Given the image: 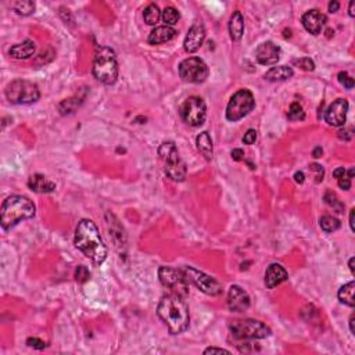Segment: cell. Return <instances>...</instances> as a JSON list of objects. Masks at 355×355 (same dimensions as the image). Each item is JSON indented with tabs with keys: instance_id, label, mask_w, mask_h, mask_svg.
<instances>
[{
	"instance_id": "6da1fadb",
	"label": "cell",
	"mask_w": 355,
	"mask_h": 355,
	"mask_svg": "<svg viewBox=\"0 0 355 355\" xmlns=\"http://www.w3.org/2000/svg\"><path fill=\"white\" fill-rule=\"evenodd\" d=\"M74 243L95 265H101L107 258V247L103 243L100 232L91 219H82L75 229Z\"/></svg>"
},
{
	"instance_id": "7a4b0ae2",
	"label": "cell",
	"mask_w": 355,
	"mask_h": 355,
	"mask_svg": "<svg viewBox=\"0 0 355 355\" xmlns=\"http://www.w3.org/2000/svg\"><path fill=\"white\" fill-rule=\"evenodd\" d=\"M157 315L168 327L171 335H181L190 323V314L182 296L168 294L161 298L157 307Z\"/></svg>"
},
{
	"instance_id": "3957f363",
	"label": "cell",
	"mask_w": 355,
	"mask_h": 355,
	"mask_svg": "<svg viewBox=\"0 0 355 355\" xmlns=\"http://www.w3.org/2000/svg\"><path fill=\"white\" fill-rule=\"evenodd\" d=\"M36 212L35 204L28 197L13 194L6 198L0 210V224L5 231L18 225L19 222L32 218Z\"/></svg>"
},
{
	"instance_id": "277c9868",
	"label": "cell",
	"mask_w": 355,
	"mask_h": 355,
	"mask_svg": "<svg viewBox=\"0 0 355 355\" xmlns=\"http://www.w3.org/2000/svg\"><path fill=\"white\" fill-rule=\"evenodd\" d=\"M93 75L104 85H114L118 78L116 52L108 46H97L93 57Z\"/></svg>"
},
{
	"instance_id": "5b68a950",
	"label": "cell",
	"mask_w": 355,
	"mask_h": 355,
	"mask_svg": "<svg viewBox=\"0 0 355 355\" xmlns=\"http://www.w3.org/2000/svg\"><path fill=\"white\" fill-rule=\"evenodd\" d=\"M159 156L164 164L165 175L175 182H183L186 178V164L181 159L173 142H164L159 149Z\"/></svg>"
},
{
	"instance_id": "8992f818",
	"label": "cell",
	"mask_w": 355,
	"mask_h": 355,
	"mask_svg": "<svg viewBox=\"0 0 355 355\" xmlns=\"http://www.w3.org/2000/svg\"><path fill=\"white\" fill-rule=\"evenodd\" d=\"M232 336L237 340H259L271 336V329L261 321L239 319L229 325Z\"/></svg>"
},
{
	"instance_id": "52a82bcc",
	"label": "cell",
	"mask_w": 355,
	"mask_h": 355,
	"mask_svg": "<svg viewBox=\"0 0 355 355\" xmlns=\"http://www.w3.org/2000/svg\"><path fill=\"white\" fill-rule=\"evenodd\" d=\"M6 97L13 104H31L39 100L40 92L34 82L15 79L6 87Z\"/></svg>"
},
{
	"instance_id": "ba28073f",
	"label": "cell",
	"mask_w": 355,
	"mask_h": 355,
	"mask_svg": "<svg viewBox=\"0 0 355 355\" xmlns=\"http://www.w3.org/2000/svg\"><path fill=\"white\" fill-rule=\"evenodd\" d=\"M255 100L253 93L249 89H240L231 97V100L226 107V120L231 122L240 121L249 116L254 110Z\"/></svg>"
},
{
	"instance_id": "9c48e42d",
	"label": "cell",
	"mask_w": 355,
	"mask_h": 355,
	"mask_svg": "<svg viewBox=\"0 0 355 355\" xmlns=\"http://www.w3.org/2000/svg\"><path fill=\"white\" fill-rule=\"evenodd\" d=\"M160 282L164 287L171 290V293L182 296L183 298L189 294V279L183 269H175L172 267H161L159 269Z\"/></svg>"
},
{
	"instance_id": "30bf717a",
	"label": "cell",
	"mask_w": 355,
	"mask_h": 355,
	"mask_svg": "<svg viewBox=\"0 0 355 355\" xmlns=\"http://www.w3.org/2000/svg\"><path fill=\"white\" fill-rule=\"evenodd\" d=\"M179 116L185 124L197 128L204 124L207 117V106L202 97H187L179 107Z\"/></svg>"
},
{
	"instance_id": "8fae6325",
	"label": "cell",
	"mask_w": 355,
	"mask_h": 355,
	"mask_svg": "<svg viewBox=\"0 0 355 355\" xmlns=\"http://www.w3.org/2000/svg\"><path fill=\"white\" fill-rule=\"evenodd\" d=\"M182 269L183 272L186 274L189 282H192L198 290H202L203 293H206L207 296L216 297V296H219L224 292L222 284L215 278L210 276V275L204 274V272L193 268V267H183Z\"/></svg>"
},
{
	"instance_id": "7c38bea8",
	"label": "cell",
	"mask_w": 355,
	"mask_h": 355,
	"mask_svg": "<svg viewBox=\"0 0 355 355\" xmlns=\"http://www.w3.org/2000/svg\"><path fill=\"white\" fill-rule=\"evenodd\" d=\"M179 77L189 83H202L208 77V67L202 58L189 57L179 64Z\"/></svg>"
},
{
	"instance_id": "4fadbf2b",
	"label": "cell",
	"mask_w": 355,
	"mask_h": 355,
	"mask_svg": "<svg viewBox=\"0 0 355 355\" xmlns=\"http://www.w3.org/2000/svg\"><path fill=\"white\" fill-rule=\"evenodd\" d=\"M348 101L346 99H337L331 103L325 113V121L330 126H343L346 125Z\"/></svg>"
},
{
	"instance_id": "5bb4252c",
	"label": "cell",
	"mask_w": 355,
	"mask_h": 355,
	"mask_svg": "<svg viewBox=\"0 0 355 355\" xmlns=\"http://www.w3.org/2000/svg\"><path fill=\"white\" fill-rule=\"evenodd\" d=\"M250 296L243 289L233 284L228 293V307L232 312H246L250 308Z\"/></svg>"
},
{
	"instance_id": "9a60e30c",
	"label": "cell",
	"mask_w": 355,
	"mask_h": 355,
	"mask_svg": "<svg viewBox=\"0 0 355 355\" xmlns=\"http://www.w3.org/2000/svg\"><path fill=\"white\" fill-rule=\"evenodd\" d=\"M204 39H206V28L202 23H196L189 29L186 38H185L183 48L187 53H196L204 43Z\"/></svg>"
},
{
	"instance_id": "2e32d148",
	"label": "cell",
	"mask_w": 355,
	"mask_h": 355,
	"mask_svg": "<svg viewBox=\"0 0 355 355\" xmlns=\"http://www.w3.org/2000/svg\"><path fill=\"white\" fill-rule=\"evenodd\" d=\"M255 57L257 61L262 65H274L280 58V48L271 40L264 42L255 50Z\"/></svg>"
},
{
	"instance_id": "e0dca14e",
	"label": "cell",
	"mask_w": 355,
	"mask_h": 355,
	"mask_svg": "<svg viewBox=\"0 0 355 355\" xmlns=\"http://www.w3.org/2000/svg\"><path fill=\"white\" fill-rule=\"evenodd\" d=\"M326 15L321 13L319 10H309L305 14L302 15L301 23L304 25V28L307 29L308 32L312 35H319L322 32V29L326 24Z\"/></svg>"
},
{
	"instance_id": "ac0fdd59",
	"label": "cell",
	"mask_w": 355,
	"mask_h": 355,
	"mask_svg": "<svg viewBox=\"0 0 355 355\" xmlns=\"http://www.w3.org/2000/svg\"><path fill=\"white\" fill-rule=\"evenodd\" d=\"M289 279L287 271L280 264H271L265 272V284L268 289H275Z\"/></svg>"
},
{
	"instance_id": "d6986e66",
	"label": "cell",
	"mask_w": 355,
	"mask_h": 355,
	"mask_svg": "<svg viewBox=\"0 0 355 355\" xmlns=\"http://www.w3.org/2000/svg\"><path fill=\"white\" fill-rule=\"evenodd\" d=\"M176 35V31L172 28V27H168V25H163V27H157L154 28L151 32H150L149 38H147V42L150 45H163L167 43L169 40H172Z\"/></svg>"
},
{
	"instance_id": "ffe728a7",
	"label": "cell",
	"mask_w": 355,
	"mask_h": 355,
	"mask_svg": "<svg viewBox=\"0 0 355 355\" xmlns=\"http://www.w3.org/2000/svg\"><path fill=\"white\" fill-rule=\"evenodd\" d=\"M28 186L31 190L36 193H52L56 190V183L49 181L48 178L40 173H35L32 176H29Z\"/></svg>"
},
{
	"instance_id": "44dd1931",
	"label": "cell",
	"mask_w": 355,
	"mask_h": 355,
	"mask_svg": "<svg viewBox=\"0 0 355 355\" xmlns=\"http://www.w3.org/2000/svg\"><path fill=\"white\" fill-rule=\"evenodd\" d=\"M35 50H36L35 42L28 39V40H24L23 43L14 45L10 49V56L13 58H17V60H27L31 56H34Z\"/></svg>"
},
{
	"instance_id": "7402d4cb",
	"label": "cell",
	"mask_w": 355,
	"mask_h": 355,
	"mask_svg": "<svg viewBox=\"0 0 355 355\" xmlns=\"http://www.w3.org/2000/svg\"><path fill=\"white\" fill-rule=\"evenodd\" d=\"M245 34V18L240 11H235L229 19V35L233 42H239Z\"/></svg>"
},
{
	"instance_id": "603a6c76",
	"label": "cell",
	"mask_w": 355,
	"mask_h": 355,
	"mask_svg": "<svg viewBox=\"0 0 355 355\" xmlns=\"http://www.w3.org/2000/svg\"><path fill=\"white\" fill-rule=\"evenodd\" d=\"M196 144L197 150L202 153V156H204V159L207 161H211L212 157H214V146H212V139L208 132H202L196 138Z\"/></svg>"
},
{
	"instance_id": "cb8c5ba5",
	"label": "cell",
	"mask_w": 355,
	"mask_h": 355,
	"mask_svg": "<svg viewBox=\"0 0 355 355\" xmlns=\"http://www.w3.org/2000/svg\"><path fill=\"white\" fill-rule=\"evenodd\" d=\"M293 75L294 72L292 67H287V65H278V67H272L267 74H265V79L269 82L287 81V79H290Z\"/></svg>"
},
{
	"instance_id": "d4e9b609",
	"label": "cell",
	"mask_w": 355,
	"mask_h": 355,
	"mask_svg": "<svg viewBox=\"0 0 355 355\" xmlns=\"http://www.w3.org/2000/svg\"><path fill=\"white\" fill-rule=\"evenodd\" d=\"M354 290H355L354 282H348V283L344 284V286H341L340 290H339V293H337L340 302L346 304V305H348V307L351 308L354 307L355 305Z\"/></svg>"
},
{
	"instance_id": "484cf974",
	"label": "cell",
	"mask_w": 355,
	"mask_h": 355,
	"mask_svg": "<svg viewBox=\"0 0 355 355\" xmlns=\"http://www.w3.org/2000/svg\"><path fill=\"white\" fill-rule=\"evenodd\" d=\"M143 18L146 24H149V25L157 24V23L160 21V18H161V11H160L159 6L156 5V3H151V5L147 6V7L144 9Z\"/></svg>"
},
{
	"instance_id": "4316f807",
	"label": "cell",
	"mask_w": 355,
	"mask_h": 355,
	"mask_svg": "<svg viewBox=\"0 0 355 355\" xmlns=\"http://www.w3.org/2000/svg\"><path fill=\"white\" fill-rule=\"evenodd\" d=\"M11 9L19 15H29L35 11V3L31 0H19L11 3Z\"/></svg>"
},
{
	"instance_id": "83f0119b",
	"label": "cell",
	"mask_w": 355,
	"mask_h": 355,
	"mask_svg": "<svg viewBox=\"0 0 355 355\" xmlns=\"http://www.w3.org/2000/svg\"><path fill=\"white\" fill-rule=\"evenodd\" d=\"M319 225H321L322 231H325L326 233H331V232H336L337 229H340V221L330 215L322 216L319 219Z\"/></svg>"
},
{
	"instance_id": "f1b7e54d",
	"label": "cell",
	"mask_w": 355,
	"mask_h": 355,
	"mask_svg": "<svg viewBox=\"0 0 355 355\" xmlns=\"http://www.w3.org/2000/svg\"><path fill=\"white\" fill-rule=\"evenodd\" d=\"M161 18H163V21L165 23V25H175L179 21V18H181V15H179V11H178L175 7H165V9L161 11Z\"/></svg>"
},
{
	"instance_id": "f546056e",
	"label": "cell",
	"mask_w": 355,
	"mask_h": 355,
	"mask_svg": "<svg viewBox=\"0 0 355 355\" xmlns=\"http://www.w3.org/2000/svg\"><path fill=\"white\" fill-rule=\"evenodd\" d=\"M287 117H289V120H292V121L304 120V118H305V113H304V110H302L301 104L297 103V101L292 103V106H290V108H289Z\"/></svg>"
},
{
	"instance_id": "4dcf8cb0",
	"label": "cell",
	"mask_w": 355,
	"mask_h": 355,
	"mask_svg": "<svg viewBox=\"0 0 355 355\" xmlns=\"http://www.w3.org/2000/svg\"><path fill=\"white\" fill-rule=\"evenodd\" d=\"M325 202H326L327 206H330L333 210H336L337 212H343L344 210V204L339 200V197L336 196V193L327 192L325 194Z\"/></svg>"
},
{
	"instance_id": "1f68e13d",
	"label": "cell",
	"mask_w": 355,
	"mask_h": 355,
	"mask_svg": "<svg viewBox=\"0 0 355 355\" xmlns=\"http://www.w3.org/2000/svg\"><path fill=\"white\" fill-rule=\"evenodd\" d=\"M293 65L301 68V70H304V71H314V70H315V62L308 57H302V58L294 60Z\"/></svg>"
},
{
	"instance_id": "d6a6232c",
	"label": "cell",
	"mask_w": 355,
	"mask_h": 355,
	"mask_svg": "<svg viewBox=\"0 0 355 355\" xmlns=\"http://www.w3.org/2000/svg\"><path fill=\"white\" fill-rule=\"evenodd\" d=\"M89 278H91V272L87 271L86 267H83V265H81V267H78L77 271H75V279H77L79 283H85L86 280H89Z\"/></svg>"
},
{
	"instance_id": "836d02e7",
	"label": "cell",
	"mask_w": 355,
	"mask_h": 355,
	"mask_svg": "<svg viewBox=\"0 0 355 355\" xmlns=\"http://www.w3.org/2000/svg\"><path fill=\"white\" fill-rule=\"evenodd\" d=\"M337 79H339V82H340L341 85H344V87H347V89H352V87H354V85H355L354 79H352V78H351L346 71L339 72Z\"/></svg>"
},
{
	"instance_id": "e575fe53",
	"label": "cell",
	"mask_w": 355,
	"mask_h": 355,
	"mask_svg": "<svg viewBox=\"0 0 355 355\" xmlns=\"http://www.w3.org/2000/svg\"><path fill=\"white\" fill-rule=\"evenodd\" d=\"M336 181L337 183H339V187H340V189H343V190H350L351 178L347 175V171L346 173H343L340 178H337Z\"/></svg>"
},
{
	"instance_id": "d590c367",
	"label": "cell",
	"mask_w": 355,
	"mask_h": 355,
	"mask_svg": "<svg viewBox=\"0 0 355 355\" xmlns=\"http://www.w3.org/2000/svg\"><path fill=\"white\" fill-rule=\"evenodd\" d=\"M27 344H28L29 347H32V348H36V350H43L45 347L48 346L43 340L36 339V337H29L28 340H27Z\"/></svg>"
},
{
	"instance_id": "8d00e7d4",
	"label": "cell",
	"mask_w": 355,
	"mask_h": 355,
	"mask_svg": "<svg viewBox=\"0 0 355 355\" xmlns=\"http://www.w3.org/2000/svg\"><path fill=\"white\" fill-rule=\"evenodd\" d=\"M309 169H311L312 172H315V178H317L318 183L321 182V181H323V176H325V171H323V168H322L319 164H312L311 167H309Z\"/></svg>"
},
{
	"instance_id": "74e56055",
	"label": "cell",
	"mask_w": 355,
	"mask_h": 355,
	"mask_svg": "<svg viewBox=\"0 0 355 355\" xmlns=\"http://www.w3.org/2000/svg\"><path fill=\"white\" fill-rule=\"evenodd\" d=\"M255 140H257V130L255 129H249L245 134V138H243V143L245 144H254Z\"/></svg>"
},
{
	"instance_id": "f35d334b",
	"label": "cell",
	"mask_w": 355,
	"mask_h": 355,
	"mask_svg": "<svg viewBox=\"0 0 355 355\" xmlns=\"http://www.w3.org/2000/svg\"><path fill=\"white\" fill-rule=\"evenodd\" d=\"M204 354H231V351L225 348H218V347H210L204 350Z\"/></svg>"
},
{
	"instance_id": "ab89813d",
	"label": "cell",
	"mask_w": 355,
	"mask_h": 355,
	"mask_svg": "<svg viewBox=\"0 0 355 355\" xmlns=\"http://www.w3.org/2000/svg\"><path fill=\"white\" fill-rule=\"evenodd\" d=\"M232 159L235 160V161H241V160L245 159V151L241 149L232 150Z\"/></svg>"
},
{
	"instance_id": "60d3db41",
	"label": "cell",
	"mask_w": 355,
	"mask_h": 355,
	"mask_svg": "<svg viewBox=\"0 0 355 355\" xmlns=\"http://www.w3.org/2000/svg\"><path fill=\"white\" fill-rule=\"evenodd\" d=\"M339 138L344 140H350L352 138V129H341L339 130Z\"/></svg>"
},
{
	"instance_id": "b9f144b4",
	"label": "cell",
	"mask_w": 355,
	"mask_h": 355,
	"mask_svg": "<svg viewBox=\"0 0 355 355\" xmlns=\"http://www.w3.org/2000/svg\"><path fill=\"white\" fill-rule=\"evenodd\" d=\"M339 9H340V3L339 2H330L329 3V11L330 13H336V11H339Z\"/></svg>"
},
{
	"instance_id": "7bdbcfd3",
	"label": "cell",
	"mask_w": 355,
	"mask_h": 355,
	"mask_svg": "<svg viewBox=\"0 0 355 355\" xmlns=\"http://www.w3.org/2000/svg\"><path fill=\"white\" fill-rule=\"evenodd\" d=\"M294 181L297 183H304L305 182V176L302 172H296L294 173Z\"/></svg>"
},
{
	"instance_id": "ee69618b",
	"label": "cell",
	"mask_w": 355,
	"mask_h": 355,
	"mask_svg": "<svg viewBox=\"0 0 355 355\" xmlns=\"http://www.w3.org/2000/svg\"><path fill=\"white\" fill-rule=\"evenodd\" d=\"M343 173H346V169L343 168V167H340V168H336L335 171H333V178H335V179H337V178H340Z\"/></svg>"
},
{
	"instance_id": "f6af8a7d",
	"label": "cell",
	"mask_w": 355,
	"mask_h": 355,
	"mask_svg": "<svg viewBox=\"0 0 355 355\" xmlns=\"http://www.w3.org/2000/svg\"><path fill=\"white\" fill-rule=\"evenodd\" d=\"M354 215H355V210L352 208L350 211V228H351V231L354 232L355 231V225H354Z\"/></svg>"
},
{
	"instance_id": "bcb514c9",
	"label": "cell",
	"mask_w": 355,
	"mask_h": 355,
	"mask_svg": "<svg viewBox=\"0 0 355 355\" xmlns=\"http://www.w3.org/2000/svg\"><path fill=\"white\" fill-rule=\"evenodd\" d=\"M322 153H323L322 147H317V149L314 150V157H315V159H319V157H322Z\"/></svg>"
},
{
	"instance_id": "7dc6e473",
	"label": "cell",
	"mask_w": 355,
	"mask_h": 355,
	"mask_svg": "<svg viewBox=\"0 0 355 355\" xmlns=\"http://www.w3.org/2000/svg\"><path fill=\"white\" fill-rule=\"evenodd\" d=\"M354 7H355V2H350V9H348V14H350V17H354L355 15Z\"/></svg>"
},
{
	"instance_id": "c3c4849f",
	"label": "cell",
	"mask_w": 355,
	"mask_h": 355,
	"mask_svg": "<svg viewBox=\"0 0 355 355\" xmlns=\"http://www.w3.org/2000/svg\"><path fill=\"white\" fill-rule=\"evenodd\" d=\"M354 321H355V317H354V315H351V318H350V330H351V333H352V335H355Z\"/></svg>"
},
{
	"instance_id": "681fc988",
	"label": "cell",
	"mask_w": 355,
	"mask_h": 355,
	"mask_svg": "<svg viewBox=\"0 0 355 355\" xmlns=\"http://www.w3.org/2000/svg\"><path fill=\"white\" fill-rule=\"evenodd\" d=\"M348 265H350L351 274L354 275V274H355V271H354V257H351V258H350V262H348Z\"/></svg>"
}]
</instances>
